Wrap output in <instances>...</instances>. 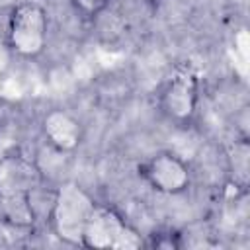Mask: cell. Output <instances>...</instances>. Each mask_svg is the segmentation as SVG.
<instances>
[{
	"instance_id": "obj_1",
	"label": "cell",
	"mask_w": 250,
	"mask_h": 250,
	"mask_svg": "<svg viewBox=\"0 0 250 250\" xmlns=\"http://www.w3.org/2000/svg\"><path fill=\"white\" fill-rule=\"evenodd\" d=\"M41 186V170L23 154L0 158V215L16 229L33 227L37 215L33 193Z\"/></svg>"
},
{
	"instance_id": "obj_2",
	"label": "cell",
	"mask_w": 250,
	"mask_h": 250,
	"mask_svg": "<svg viewBox=\"0 0 250 250\" xmlns=\"http://www.w3.org/2000/svg\"><path fill=\"white\" fill-rule=\"evenodd\" d=\"M49 39V18L41 4L33 0L20 2L12 8L6 25V43L21 59H37Z\"/></svg>"
},
{
	"instance_id": "obj_8",
	"label": "cell",
	"mask_w": 250,
	"mask_h": 250,
	"mask_svg": "<svg viewBox=\"0 0 250 250\" xmlns=\"http://www.w3.org/2000/svg\"><path fill=\"white\" fill-rule=\"evenodd\" d=\"M143 246L146 248H162V250H176L184 246L182 234L176 229H156L146 238H143Z\"/></svg>"
},
{
	"instance_id": "obj_5",
	"label": "cell",
	"mask_w": 250,
	"mask_h": 250,
	"mask_svg": "<svg viewBox=\"0 0 250 250\" xmlns=\"http://www.w3.org/2000/svg\"><path fill=\"white\" fill-rule=\"evenodd\" d=\"M197 104H199L197 72L189 64L176 66L160 90L158 96L160 111L174 123H186L195 115Z\"/></svg>"
},
{
	"instance_id": "obj_4",
	"label": "cell",
	"mask_w": 250,
	"mask_h": 250,
	"mask_svg": "<svg viewBox=\"0 0 250 250\" xmlns=\"http://www.w3.org/2000/svg\"><path fill=\"white\" fill-rule=\"evenodd\" d=\"M82 246L135 250L143 248V236L113 207L96 203L82 232Z\"/></svg>"
},
{
	"instance_id": "obj_7",
	"label": "cell",
	"mask_w": 250,
	"mask_h": 250,
	"mask_svg": "<svg viewBox=\"0 0 250 250\" xmlns=\"http://www.w3.org/2000/svg\"><path fill=\"white\" fill-rule=\"evenodd\" d=\"M41 135L45 143L59 154L74 152L82 143V125L66 109H49L41 119Z\"/></svg>"
},
{
	"instance_id": "obj_9",
	"label": "cell",
	"mask_w": 250,
	"mask_h": 250,
	"mask_svg": "<svg viewBox=\"0 0 250 250\" xmlns=\"http://www.w3.org/2000/svg\"><path fill=\"white\" fill-rule=\"evenodd\" d=\"M70 4L76 10V14L82 16L84 20H96L105 12L109 0H70Z\"/></svg>"
},
{
	"instance_id": "obj_3",
	"label": "cell",
	"mask_w": 250,
	"mask_h": 250,
	"mask_svg": "<svg viewBox=\"0 0 250 250\" xmlns=\"http://www.w3.org/2000/svg\"><path fill=\"white\" fill-rule=\"evenodd\" d=\"M94 205L96 201L80 186L72 182L62 184L55 191L49 209V223L57 238L72 246H82V232Z\"/></svg>"
},
{
	"instance_id": "obj_6",
	"label": "cell",
	"mask_w": 250,
	"mask_h": 250,
	"mask_svg": "<svg viewBox=\"0 0 250 250\" xmlns=\"http://www.w3.org/2000/svg\"><path fill=\"white\" fill-rule=\"evenodd\" d=\"M137 172L141 180L162 195H180L191 186V170L188 162L172 150H158L145 158Z\"/></svg>"
}]
</instances>
